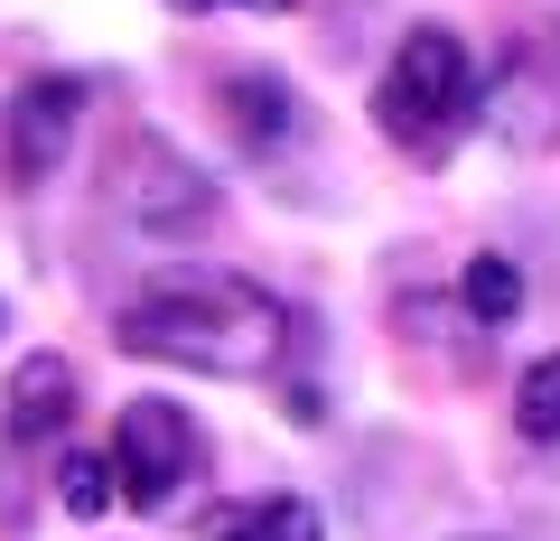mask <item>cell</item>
<instances>
[{
    "mask_svg": "<svg viewBox=\"0 0 560 541\" xmlns=\"http://www.w3.org/2000/svg\"><path fill=\"white\" fill-rule=\"evenodd\" d=\"M374 121L420 168H440L467 141V121H486V84H477V57L458 47V28H411L393 47V66L374 84Z\"/></svg>",
    "mask_w": 560,
    "mask_h": 541,
    "instance_id": "cell-2",
    "label": "cell"
},
{
    "mask_svg": "<svg viewBox=\"0 0 560 541\" xmlns=\"http://www.w3.org/2000/svg\"><path fill=\"white\" fill-rule=\"evenodd\" d=\"M197 541H327V522H318V504H308V495H253V504L206 514Z\"/></svg>",
    "mask_w": 560,
    "mask_h": 541,
    "instance_id": "cell-9",
    "label": "cell"
},
{
    "mask_svg": "<svg viewBox=\"0 0 560 541\" xmlns=\"http://www.w3.org/2000/svg\"><path fill=\"white\" fill-rule=\"evenodd\" d=\"M215 103H224V131H234L253 160H271V150L300 141V94H290V75H280V66H234Z\"/></svg>",
    "mask_w": 560,
    "mask_h": 541,
    "instance_id": "cell-7",
    "label": "cell"
},
{
    "mask_svg": "<svg viewBox=\"0 0 560 541\" xmlns=\"http://www.w3.org/2000/svg\"><path fill=\"white\" fill-rule=\"evenodd\" d=\"M467 541H486V532H467Z\"/></svg>",
    "mask_w": 560,
    "mask_h": 541,
    "instance_id": "cell-14",
    "label": "cell"
},
{
    "mask_svg": "<svg viewBox=\"0 0 560 541\" xmlns=\"http://www.w3.org/2000/svg\"><path fill=\"white\" fill-rule=\"evenodd\" d=\"M57 485H66V514H75V522H103V514L121 504V467H113V448H75Z\"/></svg>",
    "mask_w": 560,
    "mask_h": 541,
    "instance_id": "cell-12",
    "label": "cell"
},
{
    "mask_svg": "<svg viewBox=\"0 0 560 541\" xmlns=\"http://www.w3.org/2000/svg\"><path fill=\"white\" fill-rule=\"evenodd\" d=\"M206 430L187 421L178 401H160V392H140V401H121V421H113V467H121V495L140 504V514H178L187 495L206 485Z\"/></svg>",
    "mask_w": 560,
    "mask_h": 541,
    "instance_id": "cell-3",
    "label": "cell"
},
{
    "mask_svg": "<svg viewBox=\"0 0 560 541\" xmlns=\"http://www.w3.org/2000/svg\"><path fill=\"white\" fill-rule=\"evenodd\" d=\"M458 308H467L477 327H514V318H523V271H514L504 252H477V261L458 271Z\"/></svg>",
    "mask_w": 560,
    "mask_h": 541,
    "instance_id": "cell-11",
    "label": "cell"
},
{
    "mask_svg": "<svg viewBox=\"0 0 560 541\" xmlns=\"http://www.w3.org/2000/svg\"><path fill=\"white\" fill-rule=\"evenodd\" d=\"M66 421H75V364H66V355H28L20 374H10V401H0V439H10V458L57 448Z\"/></svg>",
    "mask_w": 560,
    "mask_h": 541,
    "instance_id": "cell-6",
    "label": "cell"
},
{
    "mask_svg": "<svg viewBox=\"0 0 560 541\" xmlns=\"http://www.w3.org/2000/svg\"><path fill=\"white\" fill-rule=\"evenodd\" d=\"M113 337L150 364H178V374H271L290 355V308L271 299L243 271H168V281H140L131 308L113 318Z\"/></svg>",
    "mask_w": 560,
    "mask_h": 541,
    "instance_id": "cell-1",
    "label": "cell"
},
{
    "mask_svg": "<svg viewBox=\"0 0 560 541\" xmlns=\"http://www.w3.org/2000/svg\"><path fill=\"white\" fill-rule=\"evenodd\" d=\"M168 10H300V0H168Z\"/></svg>",
    "mask_w": 560,
    "mask_h": 541,
    "instance_id": "cell-13",
    "label": "cell"
},
{
    "mask_svg": "<svg viewBox=\"0 0 560 541\" xmlns=\"http://www.w3.org/2000/svg\"><path fill=\"white\" fill-rule=\"evenodd\" d=\"M486 131L514 141V150H551V141H560V84L533 66V47H514L504 75L486 84Z\"/></svg>",
    "mask_w": 560,
    "mask_h": 541,
    "instance_id": "cell-8",
    "label": "cell"
},
{
    "mask_svg": "<svg viewBox=\"0 0 560 541\" xmlns=\"http://www.w3.org/2000/svg\"><path fill=\"white\" fill-rule=\"evenodd\" d=\"M121 215H131V234H206L215 224V178L206 168H187L168 141H131V160H121Z\"/></svg>",
    "mask_w": 560,
    "mask_h": 541,
    "instance_id": "cell-5",
    "label": "cell"
},
{
    "mask_svg": "<svg viewBox=\"0 0 560 541\" xmlns=\"http://www.w3.org/2000/svg\"><path fill=\"white\" fill-rule=\"evenodd\" d=\"M84 113H94V75H28L0 103V178L10 187H47L75 150Z\"/></svg>",
    "mask_w": 560,
    "mask_h": 541,
    "instance_id": "cell-4",
    "label": "cell"
},
{
    "mask_svg": "<svg viewBox=\"0 0 560 541\" xmlns=\"http://www.w3.org/2000/svg\"><path fill=\"white\" fill-rule=\"evenodd\" d=\"M514 430H523V448L560 477V355L523 364V383H514Z\"/></svg>",
    "mask_w": 560,
    "mask_h": 541,
    "instance_id": "cell-10",
    "label": "cell"
}]
</instances>
